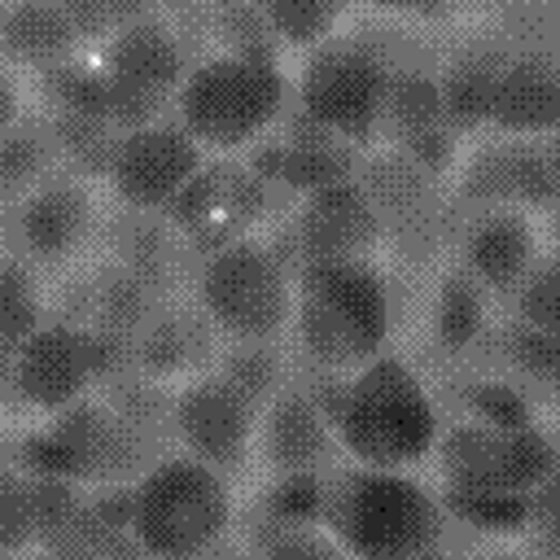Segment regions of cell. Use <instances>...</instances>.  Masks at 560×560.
Segmentation results:
<instances>
[{
    "mask_svg": "<svg viewBox=\"0 0 560 560\" xmlns=\"http://www.w3.org/2000/svg\"><path fill=\"white\" fill-rule=\"evenodd\" d=\"M398 315V284L376 258L298 267L293 341L319 376H350L394 350Z\"/></svg>",
    "mask_w": 560,
    "mask_h": 560,
    "instance_id": "obj_1",
    "label": "cell"
},
{
    "mask_svg": "<svg viewBox=\"0 0 560 560\" xmlns=\"http://www.w3.org/2000/svg\"><path fill=\"white\" fill-rule=\"evenodd\" d=\"M451 503L416 468L341 464L324 481V529L363 560H407L442 551L451 538Z\"/></svg>",
    "mask_w": 560,
    "mask_h": 560,
    "instance_id": "obj_2",
    "label": "cell"
},
{
    "mask_svg": "<svg viewBox=\"0 0 560 560\" xmlns=\"http://www.w3.org/2000/svg\"><path fill=\"white\" fill-rule=\"evenodd\" d=\"M324 402L346 459L372 468H420L433 459L446 424L429 381L398 350L376 354L350 376H332V394Z\"/></svg>",
    "mask_w": 560,
    "mask_h": 560,
    "instance_id": "obj_3",
    "label": "cell"
},
{
    "mask_svg": "<svg viewBox=\"0 0 560 560\" xmlns=\"http://www.w3.org/2000/svg\"><path fill=\"white\" fill-rule=\"evenodd\" d=\"M171 114L206 153L232 158L267 140L293 114V79L284 74L280 57L214 48L192 61Z\"/></svg>",
    "mask_w": 560,
    "mask_h": 560,
    "instance_id": "obj_4",
    "label": "cell"
},
{
    "mask_svg": "<svg viewBox=\"0 0 560 560\" xmlns=\"http://www.w3.org/2000/svg\"><path fill=\"white\" fill-rule=\"evenodd\" d=\"M232 525V477L188 451H166L131 486V538L144 556L214 551Z\"/></svg>",
    "mask_w": 560,
    "mask_h": 560,
    "instance_id": "obj_5",
    "label": "cell"
},
{
    "mask_svg": "<svg viewBox=\"0 0 560 560\" xmlns=\"http://www.w3.org/2000/svg\"><path fill=\"white\" fill-rule=\"evenodd\" d=\"M192 298L223 341H284L293 332L298 262L241 236L197 258Z\"/></svg>",
    "mask_w": 560,
    "mask_h": 560,
    "instance_id": "obj_6",
    "label": "cell"
},
{
    "mask_svg": "<svg viewBox=\"0 0 560 560\" xmlns=\"http://www.w3.org/2000/svg\"><path fill=\"white\" fill-rule=\"evenodd\" d=\"M4 372L13 402L52 420L92 398L96 389L114 385L118 376L136 372V350L131 341L109 337L92 324L52 315L18 350L4 354Z\"/></svg>",
    "mask_w": 560,
    "mask_h": 560,
    "instance_id": "obj_7",
    "label": "cell"
},
{
    "mask_svg": "<svg viewBox=\"0 0 560 560\" xmlns=\"http://www.w3.org/2000/svg\"><path fill=\"white\" fill-rule=\"evenodd\" d=\"M438 472L446 499H525L556 464V442L534 420L468 411L442 424Z\"/></svg>",
    "mask_w": 560,
    "mask_h": 560,
    "instance_id": "obj_8",
    "label": "cell"
},
{
    "mask_svg": "<svg viewBox=\"0 0 560 560\" xmlns=\"http://www.w3.org/2000/svg\"><path fill=\"white\" fill-rule=\"evenodd\" d=\"M394 61L398 57H389L368 39L332 35L328 44L306 52L302 74L293 79V109L315 127L368 149L381 136Z\"/></svg>",
    "mask_w": 560,
    "mask_h": 560,
    "instance_id": "obj_9",
    "label": "cell"
},
{
    "mask_svg": "<svg viewBox=\"0 0 560 560\" xmlns=\"http://www.w3.org/2000/svg\"><path fill=\"white\" fill-rule=\"evenodd\" d=\"M359 184L368 188L372 206L385 223V249L429 262L442 245L459 236V223H451V201L433 171H424L407 149H372L359 162Z\"/></svg>",
    "mask_w": 560,
    "mask_h": 560,
    "instance_id": "obj_10",
    "label": "cell"
},
{
    "mask_svg": "<svg viewBox=\"0 0 560 560\" xmlns=\"http://www.w3.org/2000/svg\"><path fill=\"white\" fill-rule=\"evenodd\" d=\"M206 162L210 153L192 140V131L175 114H166L149 127L118 136L105 184L122 210L171 214L175 201L192 188V179L206 171Z\"/></svg>",
    "mask_w": 560,
    "mask_h": 560,
    "instance_id": "obj_11",
    "label": "cell"
},
{
    "mask_svg": "<svg viewBox=\"0 0 560 560\" xmlns=\"http://www.w3.org/2000/svg\"><path fill=\"white\" fill-rule=\"evenodd\" d=\"M258 407L241 398L214 368L175 385L171 398V438L175 451H188L219 472L236 477L249 455H258Z\"/></svg>",
    "mask_w": 560,
    "mask_h": 560,
    "instance_id": "obj_12",
    "label": "cell"
},
{
    "mask_svg": "<svg viewBox=\"0 0 560 560\" xmlns=\"http://www.w3.org/2000/svg\"><path fill=\"white\" fill-rule=\"evenodd\" d=\"M289 245H293L298 267L376 258L385 249V223L368 188L359 184V175L302 192L289 219Z\"/></svg>",
    "mask_w": 560,
    "mask_h": 560,
    "instance_id": "obj_13",
    "label": "cell"
},
{
    "mask_svg": "<svg viewBox=\"0 0 560 560\" xmlns=\"http://www.w3.org/2000/svg\"><path fill=\"white\" fill-rule=\"evenodd\" d=\"M92 232H96V201L88 192V179L74 171L48 175L18 206H9L13 254L39 271L66 267L92 241Z\"/></svg>",
    "mask_w": 560,
    "mask_h": 560,
    "instance_id": "obj_14",
    "label": "cell"
},
{
    "mask_svg": "<svg viewBox=\"0 0 560 560\" xmlns=\"http://www.w3.org/2000/svg\"><path fill=\"white\" fill-rule=\"evenodd\" d=\"M258 459L276 477H328L346 464L332 411L319 394L284 385L258 416Z\"/></svg>",
    "mask_w": 560,
    "mask_h": 560,
    "instance_id": "obj_15",
    "label": "cell"
},
{
    "mask_svg": "<svg viewBox=\"0 0 560 560\" xmlns=\"http://www.w3.org/2000/svg\"><path fill=\"white\" fill-rule=\"evenodd\" d=\"M262 175L245 171L236 162H206V171L192 179V188L175 201L171 223L184 232L192 249H219L228 241L249 236V223L262 206Z\"/></svg>",
    "mask_w": 560,
    "mask_h": 560,
    "instance_id": "obj_16",
    "label": "cell"
},
{
    "mask_svg": "<svg viewBox=\"0 0 560 560\" xmlns=\"http://www.w3.org/2000/svg\"><path fill=\"white\" fill-rule=\"evenodd\" d=\"M455 245H459V267H468L494 302H508L542 258L534 214L521 206H494L472 214L464 210Z\"/></svg>",
    "mask_w": 560,
    "mask_h": 560,
    "instance_id": "obj_17",
    "label": "cell"
},
{
    "mask_svg": "<svg viewBox=\"0 0 560 560\" xmlns=\"http://www.w3.org/2000/svg\"><path fill=\"white\" fill-rule=\"evenodd\" d=\"M197 52L192 44L184 39V31L166 18V9H153L127 26H118L105 44H101V70L122 79V83H136L162 101L175 105V92L179 83L188 79Z\"/></svg>",
    "mask_w": 560,
    "mask_h": 560,
    "instance_id": "obj_18",
    "label": "cell"
},
{
    "mask_svg": "<svg viewBox=\"0 0 560 560\" xmlns=\"http://www.w3.org/2000/svg\"><path fill=\"white\" fill-rule=\"evenodd\" d=\"M486 127L494 136L547 140L560 131V52L512 48L490 96Z\"/></svg>",
    "mask_w": 560,
    "mask_h": 560,
    "instance_id": "obj_19",
    "label": "cell"
},
{
    "mask_svg": "<svg viewBox=\"0 0 560 560\" xmlns=\"http://www.w3.org/2000/svg\"><path fill=\"white\" fill-rule=\"evenodd\" d=\"M267 158H271V166L258 171V175L293 188L298 197L311 192V188H324V184H337V179L359 175V162H363L359 144H350L341 136L315 127L298 109L267 136Z\"/></svg>",
    "mask_w": 560,
    "mask_h": 560,
    "instance_id": "obj_20",
    "label": "cell"
},
{
    "mask_svg": "<svg viewBox=\"0 0 560 560\" xmlns=\"http://www.w3.org/2000/svg\"><path fill=\"white\" fill-rule=\"evenodd\" d=\"M219 332L210 328V319L201 315V306H175L162 302L158 315L144 324V332L131 341L136 350V372L162 381V385H179L197 372L214 368L219 354Z\"/></svg>",
    "mask_w": 560,
    "mask_h": 560,
    "instance_id": "obj_21",
    "label": "cell"
},
{
    "mask_svg": "<svg viewBox=\"0 0 560 560\" xmlns=\"http://www.w3.org/2000/svg\"><path fill=\"white\" fill-rule=\"evenodd\" d=\"M0 44H4V61L13 70L57 74L74 61L79 44H88V39L79 35L74 18L57 0H4Z\"/></svg>",
    "mask_w": 560,
    "mask_h": 560,
    "instance_id": "obj_22",
    "label": "cell"
},
{
    "mask_svg": "<svg viewBox=\"0 0 560 560\" xmlns=\"http://www.w3.org/2000/svg\"><path fill=\"white\" fill-rule=\"evenodd\" d=\"M109 245H114L109 258L118 267L136 271L162 298L175 293V284H179V276L188 271V258H192V245L171 223V214H149V210H122L109 223Z\"/></svg>",
    "mask_w": 560,
    "mask_h": 560,
    "instance_id": "obj_23",
    "label": "cell"
},
{
    "mask_svg": "<svg viewBox=\"0 0 560 560\" xmlns=\"http://www.w3.org/2000/svg\"><path fill=\"white\" fill-rule=\"evenodd\" d=\"M508 52H512V44L499 35V39L464 44V48L438 70L446 122H451L455 131H477V127H486V118H490V96H494V79H499V70H503Z\"/></svg>",
    "mask_w": 560,
    "mask_h": 560,
    "instance_id": "obj_24",
    "label": "cell"
},
{
    "mask_svg": "<svg viewBox=\"0 0 560 560\" xmlns=\"http://www.w3.org/2000/svg\"><path fill=\"white\" fill-rule=\"evenodd\" d=\"M490 293L486 284L468 271V267H446L438 289H433V302H429V332H433V346L451 359L468 354L477 341H486L490 332Z\"/></svg>",
    "mask_w": 560,
    "mask_h": 560,
    "instance_id": "obj_25",
    "label": "cell"
},
{
    "mask_svg": "<svg viewBox=\"0 0 560 560\" xmlns=\"http://www.w3.org/2000/svg\"><path fill=\"white\" fill-rule=\"evenodd\" d=\"M171 302L162 298L158 289H149L136 271L118 267L114 258L83 284V324L109 332V337H122V341H136L144 332V324L158 315V306Z\"/></svg>",
    "mask_w": 560,
    "mask_h": 560,
    "instance_id": "obj_26",
    "label": "cell"
},
{
    "mask_svg": "<svg viewBox=\"0 0 560 560\" xmlns=\"http://www.w3.org/2000/svg\"><path fill=\"white\" fill-rule=\"evenodd\" d=\"M451 127L446 122V105H442V83L438 70L416 66V61H394L389 88H385V114H381V136L389 144H402L411 136Z\"/></svg>",
    "mask_w": 560,
    "mask_h": 560,
    "instance_id": "obj_27",
    "label": "cell"
},
{
    "mask_svg": "<svg viewBox=\"0 0 560 560\" xmlns=\"http://www.w3.org/2000/svg\"><path fill=\"white\" fill-rule=\"evenodd\" d=\"M48 127H52V140H57V158H61V171H74L83 179H105L109 175V162H114V149H118V127L92 109V105H74V101H57L48 109Z\"/></svg>",
    "mask_w": 560,
    "mask_h": 560,
    "instance_id": "obj_28",
    "label": "cell"
},
{
    "mask_svg": "<svg viewBox=\"0 0 560 560\" xmlns=\"http://www.w3.org/2000/svg\"><path fill=\"white\" fill-rule=\"evenodd\" d=\"M57 171H61V158H57L48 114H26V118L4 122V140H0V197H4V206H18L31 188H39Z\"/></svg>",
    "mask_w": 560,
    "mask_h": 560,
    "instance_id": "obj_29",
    "label": "cell"
},
{
    "mask_svg": "<svg viewBox=\"0 0 560 560\" xmlns=\"http://www.w3.org/2000/svg\"><path fill=\"white\" fill-rule=\"evenodd\" d=\"M214 372L241 394L249 398L258 411L284 389L289 381V363L280 354V341H223L214 354Z\"/></svg>",
    "mask_w": 560,
    "mask_h": 560,
    "instance_id": "obj_30",
    "label": "cell"
},
{
    "mask_svg": "<svg viewBox=\"0 0 560 560\" xmlns=\"http://www.w3.org/2000/svg\"><path fill=\"white\" fill-rule=\"evenodd\" d=\"M494 341H499V359H503V368L521 394L525 389L529 394H560V337L512 319Z\"/></svg>",
    "mask_w": 560,
    "mask_h": 560,
    "instance_id": "obj_31",
    "label": "cell"
},
{
    "mask_svg": "<svg viewBox=\"0 0 560 560\" xmlns=\"http://www.w3.org/2000/svg\"><path fill=\"white\" fill-rule=\"evenodd\" d=\"M254 4L262 9L276 44L302 57L328 44L341 31L346 9H350V0H254Z\"/></svg>",
    "mask_w": 560,
    "mask_h": 560,
    "instance_id": "obj_32",
    "label": "cell"
},
{
    "mask_svg": "<svg viewBox=\"0 0 560 560\" xmlns=\"http://www.w3.org/2000/svg\"><path fill=\"white\" fill-rule=\"evenodd\" d=\"M0 293H4V354L18 350L39 324L52 319L44 293H39V267H31L26 258L9 254L0 267Z\"/></svg>",
    "mask_w": 560,
    "mask_h": 560,
    "instance_id": "obj_33",
    "label": "cell"
},
{
    "mask_svg": "<svg viewBox=\"0 0 560 560\" xmlns=\"http://www.w3.org/2000/svg\"><path fill=\"white\" fill-rule=\"evenodd\" d=\"M508 306H512V319L560 337V254L538 258L534 271L525 276V284L508 298Z\"/></svg>",
    "mask_w": 560,
    "mask_h": 560,
    "instance_id": "obj_34",
    "label": "cell"
},
{
    "mask_svg": "<svg viewBox=\"0 0 560 560\" xmlns=\"http://www.w3.org/2000/svg\"><path fill=\"white\" fill-rule=\"evenodd\" d=\"M35 551V508H31V481L26 468L9 464L0 477V556L18 560Z\"/></svg>",
    "mask_w": 560,
    "mask_h": 560,
    "instance_id": "obj_35",
    "label": "cell"
},
{
    "mask_svg": "<svg viewBox=\"0 0 560 560\" xmlns=\"http://www.w3.org/2000/svg\"><path fill=\"white\" fill-rule=\"evenodd\" d=\"M525 529L542 547L560 551V464L529 490V499H525Z\"/></svg>",
    "mask_w": 560,
    "mask_h": 560,
    "instance_id": "obj_36",
    "label": "cell"
},
{
    "mask_svg": "<svg viewBox=\"0 0 560 560\" xmlns=\"http://www.w3.org/2000/svg\"><path fill=\"white\" fill-rule=\"evenodd\" d=\"M359 4H372V9H381V13H420V9H429L433 0H359Z\"/></svg>",
    "mask_w": 560,
    "mask_h": 560,
    "instance_id": "obj_37",
    "label": "cell"
},
{
    "mask_svg": "<svg viewBox=\"0 0 560 560\" xmlns=\"http://www.w3.org/2000/svg\"><path fill=\"white\" fill-rule=\"evenodd\" d=\"M538 144H542V158H547V166H551V175H556V184H560V131L547 136V140H538Z\"/></svg>",
    "mask_w": 560,
    "mask_h": 560,
    "instance_id": "obj_38",
    "label": "cell"
},
{
    "mask_svg": "<svg viewBox=\"0 0 560 560\" xmlns=\"http://www.w3.org/2000/svg\"><path fill=\"white\" fill-rule=\"evenodd\" d=\"M158 9H166V13H184V9H197V4H206V0H153Z\"/></svg>",
    "mask_w": 560,
    "mask_h": 560,
    "instance_id": "obj_39",
    "label": "cell"
},
{
    "mask_svg": "<svg viewBox=\"0 0 560 560\" xmlns=\"http://www.w3.org/2000/svg\"><path fill=\"white\" fill-rule=\"evenodd\" d=\"M556 52H560V26H556Z\"/></svg>",
    "mask_w": 560,
    "mask_h": 560,
    "instance_id": "obj_40",
    "label": "cell"
},
{
    "mask_svg": "<svg viewBox=\"0 0 560 560\" xmlns=\"http://www.w3.org/2000/svg\"><path fill=\"white\" fill-rule=\"evenodd\" d=\"M551 4H560V0H551Z\"/></svg>",
    "mask_w": 560,
    "mask_h": 560,
    "instance_id": "obj_41",
    "label": "cell"
}]
</instances>
